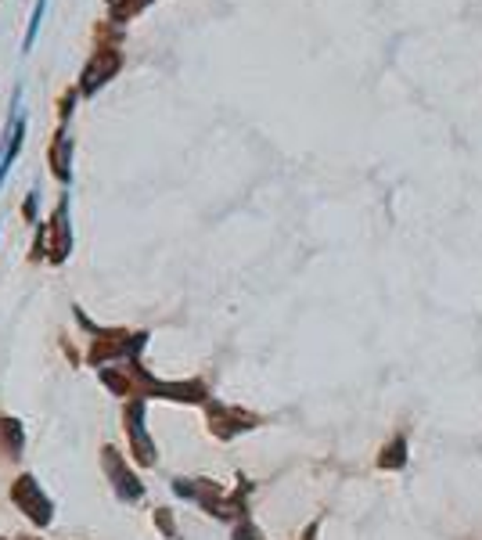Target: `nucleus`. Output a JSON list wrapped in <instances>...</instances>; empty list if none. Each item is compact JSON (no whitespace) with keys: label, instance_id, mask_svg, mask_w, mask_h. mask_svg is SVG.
I'll return each mask as SVG.
<instances>
[{"label":"nucleus","instance_id":"7","mask_svg":"<svg viewBox=\"0 0 482 540\" xmlns=\"http://www.w3.org/2000/svg\"><path fill=\"white\" fill-rule=\"evenodd\" d=\"M22 217H26L29 224L37 220V192H29V195H26V206H22Z\"/></svg>","mask_w":482,"mask_h":540},{"label":"nucleus","instance_id":"2","mask_svg":"<svg viewBox=\"0 0 482 540\" xmlns=\"http://www.w3.org/2000/svg\"><path fill=\"white\" fill-rule=\"evenodd\" d=\"M47 166H51V173L61 180V184H69V180H72V137L65 134V123H61V127L54 130V137H51Z\"/></svg>","mask_w":482,"mask_h":540},{"label":"nucleus","instance_id":"4","mask_svg":"<svg viewBox=\"0 0 482 540\" xmlns=\"http://www.w3.org/2000/svg\"><path fill=\"white\" fill-rule=\"evenodd\" d=\"M44 12H47V0H37V4H33V15H29V26H26V37H22V54L33 51L37 33H40V22H44Z\"/></svg>","mask_w":482,"mask_h":540},{"label":"nucleus","instance_id":"5","mask_svg":"<svg viewBox=\"0 0 482 540\" xmlns=\"http://www.w3.org/2000/svg\"><path fill=\"white\" fill-rule=\"evenodd\" d=\"M404 450H407V443H404V436H396L389 446H385V458H381V465H385V469H400V465H404V458H407Z\"/></svg>","mask_w":482,"mask_h":540},{"label":"nucleus","instance_id":"6","mask_svg":"<svg viewBox=\"0 0 482 540\" xmlns=\"http://www.w3.org/2000/svg\"><path fill=\"white\" fill-rule=\"evenodd\" d=\"M76 98H79V86H65L61 90V98H58V119L69 123L72 112H76Z\"/></svg>","mask_w":482,"mask_h":540},{"label":"nucleus","instance_id":"1","mask_svg":"<svg viewBox=\"0 0 482 540\" xmlns=\"http://www.w3.org/2000/svg\"><path fill=\"white\" fill-rule=\"evenodd\" d=\"M123 69V26L116 22H98L94 26V51L79 72V98H94L105 90Z\"/></svg>","mask_w":482,"mask_h":540},{"label":"nucleus","instance_id":"3","mask_svg":"<svg viewBox=\"0 0 482 540\" xmlns=\"http://www.w3.org/2000/svg\"><path fill=\"white\" fill-rule=\"evenodd\" d=\"M148 4H151V0H105V8H109V22L127 26V22H134Z\"/></svg>","mask_w":482,"mask_h":540}]
</instances>
